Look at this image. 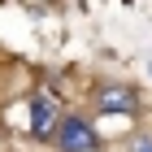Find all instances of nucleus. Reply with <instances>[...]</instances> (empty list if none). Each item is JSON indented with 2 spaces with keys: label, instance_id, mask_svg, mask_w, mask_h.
Masks as SVG:
<instances>
[{
  "label": "nucleus",
  "instance_id": "f03ea898",
  "mask_svg": "<svg viewBox=\"0 0 152 152\" xmlns=\"http://www.w3.org/2000/svg\"><path fill=\"white\" fill-rule=\"evenodd\" d=\"M139 104V91L130 87V83H104V87H96V109L100 113H135Z\"/></svg>",
  "mask_w": 152,
  "mask_h": 152
},
{
  "label": "nucleus",
  "instance_id": "20e7f679",
  "mask_svg": "<svg viewBox=\"0 0 152 152\" xmlns=\"http://www.w3.org/2000/svg\"><path fill=\"white\" fill-rule=\"evenodd\" d=\"M130 152H152V139H148V135H139V139L130 143Z\"/></svg>",
  "mask_w": 152,
  "mask_h": 152
},
{
  "label": "nucleus",
  "instance_id": "7ed1b4c3",
  "mask_svg": "<svg viewBox=\"0 0 152 152\" xmlns=\"http://www.w3.org/2000/svg\"><path fill=\"white\" fill-rule=\"evenodd\" d=\"M57 122H61L57 104H52L48 96H35V100H31V135H35V139H48V135L57 130Z\"/></svg>",
  "mask_w": 152,
  "mask_h": 152
},
{
  "label": "nucleus",
  "instance_id": "f257e3e1",
  "mask_svg": "<svg viewBox=\"0 0 152 152\" xmlns=\"http://www.w3.org/2000/svg\"><path fill=\"white\" fill-rule=\"evenodd\" d=\"M52 135H57L61 152H91L96 148V130H91V122H83V117H61Z\"/></svg>",
  "mask_w": 152,
  "mask_h": 152
}]
</instances>
